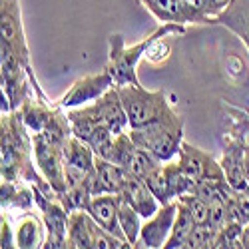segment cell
Masks as SVG:
<instances>
[{
	"label": "cell",
	"mask_w": 249,
	"mask_h": 249,
	"mask_svg": "<svg viewBox=\"0 0 249 249\" xmlns=\"http://www.w3.org/2000/svg\"><path fill=\"white\" fill-rule=\"evenodd\" d=\"M241 243H243V249H249V223L243 225V231H241Z\"/></svg>",
	"instance_id": "1f68e13d"
},
{
	"label": "cell",
	"mask_w": 249,
	"mask_h": 249,
	"mask_svg": "<svg viewBox=\"0 0 249 249\" xmlns=\"http://www.w3.org/2000/svg\"><path fill=\"white\" fill-rule=\"evenodd\" d=\"M196 219L192 217V213L188 212V207L181 205L178 201V215H176V221H174V227H172V233L168 237V241H165L163 249H183V243L185 239H188V235L194 231L196 227Z\"/></svg>",
	"instance_id": "cb8c5ba5"
},
{
	"label": "cell",
	"mask_w": 249,
	"mask_h": 249,
	"mask_svg": "<svg viewBox=\"0 0 249 249\" xmlns=\"http://www.w3.org/2000/svg\"><path fill=\"white\" fill-rule=\"evenodd\" d=\"M160 24L178 22V24H199V18L188 8L183 0H140Z\"/></svg>",
	"instance_id": "d6986e66"
},
{
	"label": "cell",
	"mask_w": 249,
	"mask_h": 249,
	"mask_svg": "<svg viewBox=\"0 0 249 249\" xmlns=\"http://www.w3.org/2000/svg\"><path fill=\"white\" fill-rule=\"evenodd\" d=\"M0 203H2V210L4 207H16L20 212H30L36 205L32 183L2 179V183H0Z\"/></svg>",
	"instance_id": "7402d4cb"
},
{
	"label": "cell",
	"mask_w": 249,
	"mask_h": 249,
	"mask_svg": "<svg viewBox=\"0 0 249 249\" xmlns=\"http://www.w3.org/2000/svg\"><path fill=\"white\" fill-rule=\"evenodd\" d=\"M0 44L10 48L18 56V60L24 64V68L30 74L36 96L48 100L44 90L40 88L36 74L32 70V64H30V48H28L26 30H24V22H22V6H20V0H0Z\"/></svg>",
	"instance_id": "277c9868"
},
{
	"label": "cell",
	"mask_w": 249,
	"mask_h": 249,
	"mask_svg": "<svg viewBox=\"0 0 249 249\" xmlns=\"http://www.w3.org/2000/svg\"><path fill=\"white\" fill-rule=\"evenodd\" d=\"M34 161L38 172L46 178V181L56 190L58 196L66 192V174H64V154L62 146H56L42 134H34Z\"/></svg>",
	"instance_id": "ba28073f"
},
{
	"label": "cell",
	"mask_w": 249,
	"mask_h": 249,
	"mask_svg": "<svg viewBox=\"0 0 249 249\" xmlns=\"http://www.w3.org/2000/svg\"><path fill=\"white\" fill-rule=\"evenodd\" d=\"M0 247L2 249L16 247L14 227L10 225V219H8V215H4V212H2V217H0Z\"/></svg>",
	"instance_id": "f546056e"
},
{
	"label": "cell",
	"mask_w": 249,
	"mask_h": 249,
	"mask_svg": "<svg viewBox=\"0 0 249 249\" xmlns=\"http://www.w3.org/2000/svg\"><path fill=\"white\" fill-rule=\"evenodd\" d=\"M181 205L188 207V212L192 213V217L196 219L197 225H203V223H210V203H207L203 197L196 196V194H188L178 199Z\"/></svg>",
	"instance_id": "f1b7e54d"
},
{
	"label": "cell",
	"mask_w": 249,
	"mask_h": 249,
	"mask_svg": "<svg viewBox=\"0 0 249 249\" xmlns=\"http://www.w3.org/2000/svg\"><path fill=\"white\" fill-rule=\"evenodd\" d=\"M0 178L8 181H28L48 197H58L56 190L38 172L34 161L32 134L18 110L0 118Z\"/></svg>",
	"instance_id": "6da1fadb"
},
{
	"label": "cell",
	"mask_w": 249,
	"mask_h": 249,
	"mask_svg": "<svg viewBox=\"0 0 249 249\" xmlns=\"http://www.w3.org/2000/svg\"><path fill=\"white\" fill-rule=\"evenodd\" d=\"M163 172H165V178H168V185H170V194L174 199H179L188 194H194V188H196V181L181 170L179 161H163Z\"/></svg>",
	"instance_id": "603a6c76"
},
{
	"label": "cell",
	"mask_w": 249,
	"mask_h": 249,
	"mask_svg": "<svg viewBox=\"0 0 249 249\" xmlns=\"http://www.w3.org/2000/svg\"><path fill=\"white\" fill-rule=\"evenodd\" d=\"M140 148L152 152L161 161H170L179 154L183 143V118L174 122H158L150 126L128 130Z\"/></svg>",
	"instance_id": "5b68a950"
},
{
	"label": "cell",
	"mask_w": 249,
	"mask_h": 249,
	"mask_svg": "<svg viewBox=\"0 0 249 249\" xmlns=\"http://www.w3.org/2000/svg\"><path fill=\"white\" fill-rule=\"evenodd\" d=\"M231 0H210V4H207V16H210V24H212V18L215 14H219L223 8L230 6Z\"/></svg>",
	"instance_id": "4dcf8cb0"
},
{
	"label": "cell",
	"mask_w": 249,
	"mask_h": 249,
	"mask_svg": "<svg viewBox=\"0 0 249 249\" xmlns=\"http://www.w3.org/2000/svg\"><path fill=\"white\" fill-rule=\"evenodd\" d=\"M124 201H128L134 210H138V213L143 217V219H148L152 217L158 210H160V201L158 197L152 194V190L148 188V183L143 178L136 176V174H130L126 172V178H124V185H122V190L118 194Z\"/></svg>",
	"instance_id": "4fadbf2b"
},
{
	"label": "cell",
	"mask_w": 249,
	"mask_h": 249,
	"mask_svg": "<svg viewBox=\"0 0 249 249\" xmlns=\"http://www.w3.org/2000/svg\"><path fill=\"white\" fill-rule=\"evenodd\" d=\"M124 178H126V170L120 168L118 163L104 160V158H96V165L90 174V188L92 194H120L122 185H124Z\"/></svg>",
	"instance_id": "e0dca14e"
},
{
	"label": "cell",
	"mask_w": 249,
	"mask_h": 249,
	"mask_svg": "<svg viewBox=\"0 0 249 249\" xmlns=\"http://www.w3.org/2000/svg\"><path fill=\"white\" fill-rule=\"evenodd\" d=\"M178 161L181 165V170L188 174L194 181H201V179H227L225 172L221 168V163L212 156L192 143L183 142L179 154H178Z\"/></svg>",
	"instance_id": "8fae6325"
},
{
	"label": "cell",
	"mask_w": 249,
	"mask_h": 249,
	"mask_svg": "<svg viewBox=\"0 0 249 249\" xmlns=\"http://www.w3.org/2000/svg\"><path fill=\"white\" fill-rule=\"evenodd\" d=\"M118 210H120V196L118 194H98V196L92 197L86 212L104 227V230H108L112 235H116L124 243H128L126 235H124V231H122V225H120Z\"/></svg>",
	"instance_id": "5bb4252c"
},
{
	"label": "cell",
	"mask_w": 249,
	"mask_h": 249,
	"mask_svg": "<svg viewBox=\"0 0 249 249\" xmlns=\"http://www.w3.org/2000/svg\"><path fill=\"white\" fill-rule=\"evenodd\" d=\"M241 231H243L241 223L227 221L223 227H219V230H217V237H215L213 249H243Z\"/></svg>",
	"instance_id": "4316f807"
},
{
	"label": "cell",
	"mask_w": 249,
	"mask_h": 249,
	"mask_svg": "<svg viewBox=\"0 0 249 249\" xmlns=\"http://www.w3.org/2000/svg\"><path fill=\"white\" fill-rule=\"evenodd\" d=\"M16 247L20 249H36L42 247L46 239V225L42 215H36L32 210L20 215L18 223L14 225Z\"/></svg>",
	"instance_id": "ffe728a7"
},
{
	"label": "cell",
	"mask_w": 249,
	"mask_h": 249,
	"mask_svg": "<svg viewBox=\"0 0 249 249\" xmlns=\"http://www.w3.org/2000/svg\"><path fill=\"white\" fill-rule=\"evenodd\" d=\"M112 86H116V82H114L112 74L104 68L98 74H88L84 78H78L74 84L68 88V92L54 104L60 106V108H64V110L80 108V106H86V104L96 102L100 96L106 94Z\"/></svg>",
	"instance_id": "9c48e42d"
},
{
	"label": "cell",
	"mask_w": 249,
	"mask_h": 249,
	"mask_svg": "<svg viewBox=\"0 0 249 249\" xmlns=\"http://www.w3.org/2000/svg\"><path fill=\"white\" fill-rule=\"evenodd\" d=\"M178 215V201H170V203H161L160 210L143 219L142 223V231L138 237L136 247H143V249H161L168 241L172 227Z\"/></svg>",
	"instance_id": "30bf717a"
},
{
	"label": "cell",
	"mask_w": 249,
	"mask_h": 249,
	"mask_svg": "<svg viewBox=\"0 0 249 249\" xmlns=\"http://www.w3.org/2000/svg\"><path fill=\"white\" fill-rule=\"evenodd\" d=\"M34 199L46 225V239L42 247L44 249H66L68 247V219H70V212L66 210V205L60 201V197H48L42 192H38L36 188H34Z\"/></svg>",
	"instance_id": "52a82bcc"
},
{
	"label": "cell",
	"mask_w": 249,
	"mask_h": 249,
	"mask_svg": "<svg viewBox=\"0 0 249 249\" xmlns=\"http://www.w3.org/2000/svg\"><path fill=\"white\" fill-rule=\"evenodd\" d=\"M94 106L102 118V122L106 124V128L114 134V136H120L124 132L130 130V122H128V114H126V108H124V102L120 98V92H118V86H112L104 96H100Z\"/></svg>",
	"instance_id": "9a60e30c"
},
{
	"label": "cell",
	"mask_w": 249,
	"mask_h": 249,
	"mask_svg": "<svg viewBox=\"0 0 249 249\" xmlns=\"http://www.w3.org/2000/svg\"><path fill=\"white\" fill-rule=\"evenodd\" d=\"M94 217L86 210L70 212L68 219V247L70 249H94Z\"/></svg>",
	"instance_id": "44dd1931"
},
{
	"label": "cell",
	"mask_w": 249,
	"mask_h": 249,
	"mask_svg": "<svg viewBox=\"0 0 249 249\" xmlns=\"http://www.w3.org/2000/svg\"><path fill=\"white\" fill-rule=\"evenodd\" d=\"M143 179H146L148 188L152 190V194L158 197L160 203L178 201V199H174L172 194H170V185H168V178H165V172H163V163L160 165V168H156L152 174H148Z\"/></svg>",
	"instance_id": "83f0119b"
},
{
	"label": "cell",
	"mask_w": 249,
	"mask_h": 249,
	"mask_svg": "<svg viewBox=\"0 0 249 249\" xmlns=\"http://www.w3.org/2000/svg\"><path fill=\"white\" fill-rule=\"evenodd\" d=\"M212 24L233 32L249 50V0H231L230 6L212 18Z\"/></svg>",
	"instance_id": "2e32d148"
},
{
	"label": "cell",
	"mask_w": 249,
	"mask_h": 249,
	"mask_svg": "<svg viewBox=\"0 0 249 249\" xmlns=\"http://www.w3.org/2000/svg\"><path fill=\"white\" fill-rule=\"evenodd\" d=\"M118 217H120V225H122V231L126 235L128 243L132 247H136L138 243V237H140V231H142V223H143V217L138 213V210L124 201L120 197V210H118Z\"/></svg>",
	"instance_id": "d4e9b609"
},
{
	"label": "cell",
	"mask_w": 249,
	"mask_h": 249,
	"mask_svg": "<svg viewBox=\"0 0 249 249\" xmlns=\"http://www.w3.org/2000/svg\"><path fill=\"white\" fill-rule=\"evenodd\" d=\"M215 237H217V230L213 225L210 223L196 225L194 231L185 239L183 249H212L215 245Z\"/></svg>",
	"instance_id": "484cf974"
},
{
	"label": "cell",
	"mask_w": 249,
	"mask_h": 249,
	"mask_svg": "<svg viewBox=\"0 0 249 249\" xmlns=\"http://www.w3.org/2000/svg\"><path fill=\"white\" fill-rule=\"evenodd\" d=\"M185 26L178 24V22H163L160 24L152 34H148L143 40L136 42L134 46H126L124 44V36L122 34H110L108 38V62H106V68L116 86H124V84H140V78H138V62L143 58L156 42H160L161 38H168L172 34H183Z\"/></svg>",
	"instance_id": "7a4b0ae2"
},
{
	"label": "cell",
	"mask_w": 249,
	"mask_h": 249,
	"mask_svg": "<svg viewBox=\"0 0 249 249\" xmlns=\"http://www.w3.org/2000/svg\"><path fill=\"white\" fill-rule=\"evenodd\" d=\"M247 140L241 136L231 134V138L227 140L225 148H223V156L219 160L221 168L225 172V178L230 181V185L233 190H247V176H245V146Z\"/></svg>",
	"instance_id": "7c38bea8"
},
{
	"label": "cell",
	"mask_w": 249,
	"mask_h": 249,
	"mask_svg": "<svg viewBox=\"0 0 249 249\" xmlns=\"http://www.w3.org/2000/svg\"><path fill=\"white\" fill-rule=\"evenodd\" d=\"M118 92L128 114L130 130L143 128L158 122H174L181 118L170 104L165 92L161 90L152 92L146 90L142 84H124L118 86Z\"/></svg>",
	"instance_id": "3957f363"
},
{
	"label": "cell",
	"mask_w": 249,
	"mask_h": 249,
	"mask_svg": "<svg viewBox=\"0 0 249 249\" xmlns=\"http://www.w3.org/2000/svg\"><path fill=\"white\" fill-rule=\"evenodd\" d=\"M0 82H2V114L18 110L30 94H36L24 64L2 44H0Z\"/></svg>",
	"instance_id": "8992f818"
},
{
	"label": "cell",
	"mask_w": 249,
	"mask_h": 249,
	"mask_svg": "<svg viewBox=\"0 0 249 249\" xmlns=\"http://www.w3.org/2000/svg\"><path fill=\"white\" fill-rule=\"evenodd\" d=\"M22 122L26 124V128L30 130V134H42L56 112V104H52L50 100H44L36 94H30L18 108Z\"/></svg>",
	"instance_id": "ac0fdd59"
}]
</instances>
